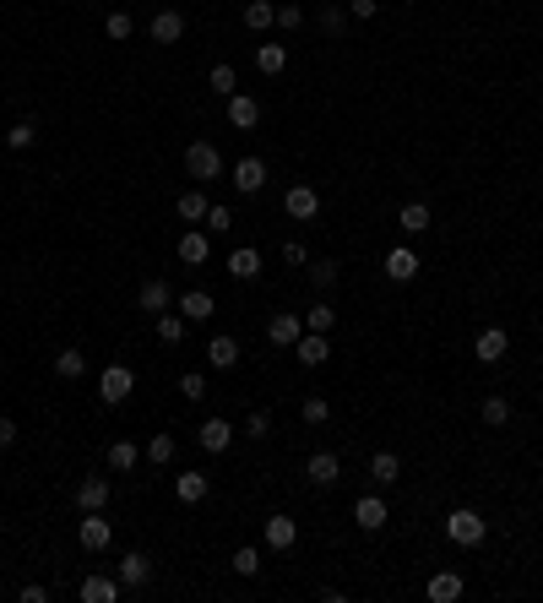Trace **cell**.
Here are the masks:
<instances>
[{
    "label": "cell",
    "instance_id": "cell-11",
    "mask_svg": "<svg viewBox=\"0 0 543 603\" xmlns=\"http://www.w3.org/2000/svg\"><path fill=\"white\" fill-rule=\"evenodd\" d=\"M174 305H180V315H185V321H213V315H218V299H213L207 289H185Z\"/></svg>",
    "mask_w": 543,
    "mask_h": 603
},
{
    "label": "cell",
    "instance_id": "cell-8",
    "mask_svg": "<svg viewBox=\"0 0 543 603\" xmlns=\"http://www.w3.org/2000/svg\"><path fill=\"white\" fill-rule=\"evenodd\" d=\"M207 495H213V479L196 473V467H185V473L174 479V500H180V506H201Z\"/></svg>",
    "mask_w": 543,
    "mask_h": 603
},
{
    "label": "cell",
    "instance_id": "cell-13",
    "mask_svg": "<svg viewBox=\"0 0 543 603\" xmlns=\"http://www.w3.org/2000/svg\"><path fill=\"white\" fill-rule=\"evenodd\" d=\"M136 305H142V315H163V310L174 305V289H169L163 278H147L142 294H136Z\"/></svg>",
    "mask_w": 543,
    "mask_h": 603
},
{
    "label": "cell",
    "instance_id": "cell-48",
    "mask_svg": "<svg viewBox=\"0 0 543 603\" xmlns=\"http://www.w3.org/2000/svg\"><path fill=\"white\" fill-rule=\"evenodd\" d=\"M278 28H283V33L305 28V12H299V6H278Z\"/></svg>",
    "mask_w": 543,
    "mask_h": 603
},
{
    "label": "cell",
    "instance_id": "cell-41",
    "mask_svg": "<svg viewBox=\"0 0 543 603\" xmlns=\"http://www.w3.org/2000/svg\"><path fill=\"white\" fill-rule=\"evenodd\" d=\"M207 82H213V93H223V98H234V93H239L234 65H213V77H207Z\"/></svg>",
    "mask_w": 543,
    "mask_h": 603
},
{
    "label": "cell",
    "instance_id": "cell-14",
    "mask_svg": "<svg viewBox=\"0 0 543 603\" xmlns=\"http://www.w3.org/2000/svg\"><path fill=\"white\" fill-rule=\"evenodd\" d=\"M207 255H213L207 229H185V234H180V261H185V266H207Z\"/></svg>",
    "mask_w": 543,
    "mask_h": 603
},
{
    "label": "cell",
    "instance_id": "cell-22",
    "mask_svg": "<svg viewBox=\"0 0 543 603\" xmlns=\"http://www.w3.org/2000/svg\"><path fill=\"white\" fill-rule=\"evenodd\" d=\"M370 479H375L380 490H391V484L402 479V456H397V451H375V456H370Z\"/></svg>",
    "mask_w": 543,
    "mask_h": 603
},
{
    "label": "cell",
    "instance_id": "cell-29",
    "mask_svg": "<svg viewBox=\"0 0 543 603\" xmlns=\"http://www.w3.org/2000/svg\"><path fill=\"white\" fill-rule=\"evenodd\" d=\"M424 598H430V603H456V598H462V576H456V571H440V576H430Z\"/></svg>",
    "mask_w": 543,
    "mask_h": 603
},
{
    "label": "cell",
    "instance_id": "cell-42",
    "mask_svg": "<svg viewBox=\"0 0 543 603\" xmlns=\"http://www.w3.org/2000/svg\"><path fill=\"white\" fill-rule=\"evenodd\" d=\"M337 278H343V266H337V261H310V283L315 289H331Z\"/></svg>",
    "mask_w": 543,
    "mask_h": 603
},
{
    "label": "cell",
    "instance_id": "cell-17",
    "mask_svg": "<svg viewBox=\"0 0 543 603\" xmlns=\"http://www.w3.org/2000/svg\"><path fill=\"white\" fill-rule=\"evenodd\" d=\"M386 516H391V511H386V500H380V495H359V500H354V522H359L364 532H380V527H386Z\"/></svg>",
    "mask_w": 543,
    "mask_h": 603
},
{
    "label": "cell",
    "instance_id": "cell-9",
    "mask_svg": "<svg viewBox=\"0 0 543 603\" xmlns=\"http://www.w3.org/2000/svg\"><path fill=\"white\" fill-rule=\"evenodd\" d=\"M120 592H125V587H120V576H98V571H93V576H82V587H77V598H82V603H120Z\"/></svg>",
    "mask_w": 543,
    "mask_h": 603
},
{
    "label": "cell",
    "instance_id": "cell-45",
    "mask_svg": "<svg viewBox=\"0 0 543 603\" xmlns=\"http://www.w3.org/2000/svg\"><path fill=\"white\" fill-rule=\"evenodd\" d=\"M180 391H185V402H201V397H207V375H180Z\"/></svg>",
    "mask_w": 543,
    "mask_h": 603
},
{
    "label": "cell",
    "instance_id": "cell-43",
    "mask_svg": "<svg viewBox=\"0 0 543 603\" xmlns=\"http://www.w3.org/2000/svg\"><path fill=\"white\" fill-rule=\"evenodd\" d=\"M104 33H109V38H114V44H125V38H130V33H136V17H130V12H114V17H109V22H104Z\"/></svg>",
    "mask_w": 543,
    "mask_h": 603
},
{
    "label": "cell",
    "instance_id": "cell-33",
    "mask_svg": "<svg viewBox=\"0 0 543 603\" xmlns=\"http://www.w3.org/2000/svg\"><path fill=\"white\" fill-rule=\"evenodd\" d=\"M136 462H142V446H136V440H114L109 446V467H114V473H130Z\"/></svg>",
    "mask_w": 543,
    "mask_h": 603
},
{
    "label": "cell",
    "instance_id": "cell-30",
    "mask_svg": "<svg viewBox=\"0 0 543 603\" xmlns=\"http://www.w3.org/2000/svg\"><path fill=\"white\" fill-rule=\"evenodd\" d=\"M54 375H60V381H82V375H88V354H82V348H60V354H54Z\"/></svg>",
    "mask_w": 543,
    "mask_h": 603
},
{
    "label": "cell",
    "instance_id": "cell-47",
    "mask_svg": "<svg viewBox=\"0 0 543 603\" xmlns=\"http://www.w3.org/2000/svg\"><path fill=\"white\" fill-rule=\"evenodd\" d=\"M245 435H255V440H261V435H272V414H266V408H255V414L245 419Z\"/></svg>",
    "mask_w": 543,
    "mask_h": 603
},
{
    "label": "cell",
    "instance_id": "cell-18",
    "mask_svg": "<svg viewBox=\"0 0 543 603\" xmlns=\"http://www.w3.org/2000/svg\"><path fill=\"white\" fill-rule=\"evenodd\" d=\"M196 440H201V451L223 456V451H229V440H234V424H229V419H207V424L196 430Z\"/></svg>",
    "mask_w": 543,
    "mask_h": 603
},
{
    "label": "cell",
    "instance_id": "cell-49",
    "mask_svg": "<svg viewBox=\"0 0 543 603\" xmlns=\"http://www.w3.org/2000/svg\"><path fill=\"white\" fill-rule=\"evenodd\" d=\"M375 12H380V0H348V17L354 22H370Z\"/></svg>",
    "mask_w": 543,
    "mask_h": 603
},
{
    "label": "cell",
    "instance_id": "cell-12",
    "mask_svg": "<svg viewBox=\"0 0 543 603\" xmlns=\"http://www.w3.org/2000/svg\"><path fill=\"white\" fill-rule=\"evenodd\" d=\"M229 180H234L239 196H255V190H266V163H261V158H239Z\"/></svg>",
    "mask_w": 543,
    "mask_h": 603
},
{
    "label": "cell",
    "instance_id": "cell-35",
    "mask_svg": "<svg viewBox=\"0 0 543 603\" xmlns=\"http://www.w3.org/2000/svg\"><path fill=\"white\" fill-rule=\"evenodd\" d=\"M185 326H190V321H185L180 310H163V315H158V343H185Z\"/></svg>",
    "mask_w": 543,
    "mask_h": 603
},
{
    "label": "cell",
    "instance_id": "cell-39",
    "mask_svg": "<svg viewBox=\"0 0 543 603\" xmlns=\"http://www.w3.org/2000/svg\"><path fill=\"white\" fill-rule=\"evenodd\" d=\"M321 33H326V38H343V33H348V12H343V6H326V12H321Z\"/></svg>",
    "mask_w": 543,
    "mask_h": 603
},
{
    "label": "cell",
    "instance_id": "cell-21",
    "mask_svg": "<svg viewBox=\"0 0 543 603\" xmlns=\"http://www.w3.org/2000/svg\"><path fill=\"white\" fill-rule=\"evenodd\" d=\"M229 278H239V283H250V278H261V250H250V245H239V250H229Z\"/></svg>",
    "mask_w": 543,
    "mask_h": 603
},
{
    "label": "cell",
    "instance_id": "cell-40",
    "mask_svg": "<svg viewBox=\"0 0 543 603\" xmlns=\"http://www.w3.org/2000/svg\"><path fill=\"white\" fill-rule=\"evenodd\" d=\"M337 326V310L331 305H310L305 310V331H331Z\"/></svg>",
    "mask_w": 543,
    "mask_h": 603
},
{
    "label": "cell",
    "instance_id": "cell-1",
    "mask_svg": "<svg viewBox=\"0 0 543 603\" xmlns=\"http://www.w3.org/2000/svg\"><path fill=\"white\" fill-rule=\"evenodd\" d=\"M446 539H451L456 549H479V544L489 539V522L472 511V506H456V511H446Z\"/></svg>",
    "mask_w": 543,
    "mask_h": 603
},
{
    "label": "cell",
    "instance_id": "cell-31",
    "mask_svg": "<svg viewBox=\"0 0 543 603\" xmlns=\"http://www.w3.org/2000/svg\"><path fill=\"white\" fill-rule=\"evenodd\" d=\"M207 207H213V201H207V196H201V190H185V196H180V207H174V213L185 218V229H196L201 218H207Z\"/></svg>",
    "mask_w": 543,
    "mask_h": 603
},
{
    "label": "cell",
    "instance_id": "cell-52",
    "mask_svg": "<svg viewBox=\"0 0 543 603\" xmlns=\"http://www.w3.org/2000/svg\"><path fill=\"white\" fill-rule=\"evenodd\" d=\"M6 446H17V424H12V419H0V451H6Z\"/></svg>",
    "mask_w": 543,
    "mask_h": 603
},
{
    "label": "cell",
    "instance_id": "cell-2",
    "mask_svg": "<svg viewBox=\"0 0 543 603\" xmlns=\"http://www.w3.org/2000/svg\"><path fill=\"white\" fill-rule=\"evenodd\" d=\"M185 174H190L196 185L223 180V153H218L213 142H190V147H185Z\"/></svg>",
    "mask_w": 543,
    "mask_h": 603
},
{
    "label": "cell",
    "instance_id": "cell-24",
    "mask_svg": "<svg viewBox=\"0 0 543 603\" xmlns=\"http://www.w3.org/2000/svg\"><path fill=\"white\" fill-rule=\"evenodd\" d=\"M229 120H234V130H255L261 125V104L250 93H234L229 98Z\"/></svg>",
    "mask_w": 543,
    "mask_h": 603
},
{
    "label": "cell",
    "instance_id": "cell-7",
    "mask_svg": "<svg viewBox=\"0 0 543 603\" xmlns=\"http://www.w3.org/2000/svg\"><path fill=\"white\" fill-rule=\"evenodd\" d=\"M130 391H136V375H130L125 364H109V370L98 375V397L109 402V408H120V402H125Z\"/></svg>",
    "mask_w": 543,
    "mask_h": 603
},
{
    "label": "cell",
    "instance_id": "cell-6",
    "mask_svg": "<svg viewBox=\"0 0 543 603\" xmlns=\"http://www.w3.org/2000/svg\"><path fill=\"white\" fill-rule=\"evenodd\" d=\"M511 354V338H505V326H484L479 338H472V359L479 364H500Z\"/></svg>",
    "mask_w": 543,
    "mask_h": 603
},
{
    "label": "cell",
    "instance_id": "cell-44",
    "mask_svg": "<svg viewBox=\"0 0 543 603\" xmlns=\"http://www.w3.org/2000/svg\"><path fill=\"white\" fill-rule=\"evenodd\" d=\"M255 571H261V549H255V544L234 549V576H255Z\"/></svg>",
    "mask_w": 543,
    "mask_h": 603
},
{
    "label": "cell",
    "instance_id": "cell-36",
    "mask_svg": "<svg viewBox=\"0 0 543 603\" xmlns=\"http://www.w3.org/2000/svg\"><path fill=\"white\" fill-rule=\"evenodd\" d=\"M299 419H305L310 430H321V424L331 419V402H326V397H305V402H299Z\"/></svg>",
    "mask_w": 543,
    "mask_h": 603
},
{
    "label": "cell",
    "instance_id": "cell-4",
    "mask_svg": "<svg viewBox=\"0 0 543 603\" xmlns=\"http://www.w3.org/2000/svg\"><path fill=\"white\" fill-rule=\"evenodd\" d=\"M77 544H82L88 555H104V549L114 544V527L104 522V511H82V527H77Z\"/></svg>",
    "mask_w": 543,
    "mask_h": 603
},
{
    "label": "cell",
    "instance_id": "cell-20",
    "mask_svg": "<svg viewBox=\"0 0 543 603\" xmlns=\"http://www.w3.org/2000/svg\"><path fill=\"white\" fill-rule=\"evenodd\" d=\"M266 544L278 549V555L294 549V544H299V522H294V516H272V522H266Z\"/></svg>",
    "mask_w": 543,
    "mask_h": 603
},
{
    "label": "cell",
    "instance_id": "cell-25",
    "mask_svg": "<svg viewBox=\"0 0 543 603\" xmlns=\"http://www.w3.org/2000/svg\"><path fill=\"white\" fill-rule=\"evenodd\" d=\"M397 223H402V234H430L435 213L424 207V201H402V213H397Z\"/></svg>",
    "mask_w": 543,
    "mask_h": 603
},
{
    "label": "cell",
    "instance_id": "cell-27",
    "mask_svg": "<svg viewBox=\"0 0 543 603\" xmlns=\"http://www.w3.org/2000/svg\"><path fill=\"white\" fill-rule=\"evenodd\" d=\"M255 71H261V77H283V71H288V49H283V44H261V49H255Z\"/></svg>",
    "mask_w": 543,
    "mask_h": 603
},
{
    "label": "cell",
    "instance_id": "cell-19",
    "mask_svg": "<svg viewBox=\"0 0 543 603\" xmlns=\"http://www.w3.org/2000/svg\"><path fill=\"white\" fill-rule=\"evenodd\" d=\"M294 359H299V364H310V370H315V364H326V359H331L326 331H305V338L294 343Z\"/></svg>",
    "mask_w": 543,
    "mask_h": 603
},
{
    "label": "cell",
    "instance_id": "cell-10",
    "mask_svg": "<svg viewBox=\"0 0 543 603\" xmlns=\"http://www.w3.org/2000/svg\"><path fill=\"white\" fill-rule=\"evenodd\" d=\"M305 473L321 484V490H331L337 479H343V456L337 451H310V462H305Z\"/></svg>",
    "mask_w": 543,
    "mask_h": 603
},
{
    "label": "cell",
    "instance_id": "cell-15",
    "mask_svg": "<svg viewBox=\"0 0 543 603\" xmlns=\"http://www.w3.org/2000/svg\"><path fill=\"white\" fill-rule=\"evenodd\" d=\"M114 576H120V587H125V592H130V587H147V576H153V560H147L142 549H130V555L120 560V571H114Z\"/></svg>",
    "mask_w": 543,
    "mask_h": 603
},
{
    "label": "cell",
    "instance_id": "cell-23",
    "mask_svg": "<svg viewBox=\"0 0 543 603\" xmlns=\"http://www.w3.org/2000/svg\"><path fill=\"white\" fill-rule=\"evenodd\" d=\"M147 33H153V44H180L185 38V12H158Z\"/></svg>",
    "mask_w": 543,
    "mask_h": 603
},
{
    "label": "cell",
    "instance_id": "cell-50",
    "mask_svg": "<svg viewBox=\"0 0 543 603\" xmlns=\"http://www.w3.org/2000/svg\"><path fill=\"white\" fill-rule=\"evenodd\" d=\"M283 261H288V266H310V250H305L299 239H288V245H283Z\"/></svg>",
    "mask_w": 543,
    "mask_h": 603
},
{
    "label": "cell",
    "instance_id": "cell-3",
    "mask_svg": "<svg viewBox=\"0 0 543 603\" xmlns=\"http://www.w3.org/2000/svg\"><path fill=\"white\" fill-rule=\"evenodd\" d=\"M419 266H424V261H419V250H414V245H391V250H386V261H380V272H386L391 283H414V278H419Z\"/></svg>",
    "mask_w": 543,
    "mask_h": 603
},
{
    "label": "cell",
    "instance_id": "cell-32",
    "mask_svg": "<svg viewBox=\"0 0 543 603\" xmlns=\"http://www.w3.org/2000/svg\"><path fill=\"white\" fill-rule=\"evenodd\" d=\"M272 22H278V6H272V0H250V6H245V28L250 33H266Z\"/></svg>",
    "mask_w": 543,
    "mask_h": 603
},
{
    "label": "cell",
    "instance_id": "cell-37",
    "mask_svg": "<svg viewBox=\"0 0 543 603\" xmlns=\"http://www.w3.org/2000/svg\"><path fill=\"white\" fill-rule=\"evenodd\" d=\"M33 142H38V125H33V120H17V125L6 130V147H12V153H22V147H33Z\"/></svg>",
    "mask_w": 543,
    "mask_h": 603
},
{
    "label": "cell",
    "instance_id": "cell-5",
    "mask_svg": "<svg viewBox=\"0 0 543 603\" xmlns=\"http://www.w3.org/2000/svg\"><path fill=\"white\" fill-rule=\"evenodd\" d=\"M283 213L299 218V223H315V218H321V190H315V185H288Z\"/></svg>",
    "mask_w": 543,
    "mask_h": 603
},
{
    "label": "cell",
    "instance_id": "cell-51",
    "mask_svg": "<svg viewBox=\"0 0 543 603\" xmlns=\"http://www.w3.org/2000/svg\"><path fill=\"white\" fill-rule=\"evenodd\" d=\"M17 598H22V603H49V587H38V582H28V587H22Z\"/></svg>",
    "mask_w": 543,
    "mask_h": 603
},
{
    "label": "cell",
    "instance_id": "cell-28",
    "mask_svg": "<svg viewBox=\"0 0 543 603\" xmlns=\"http://www.w3.org/2000/svg\"><path fill=\"white\" fill-rule=\"evenodd\" d=\"M77 506H82V511H104V506H109V479H98V473L82 479V484H77Z\"/></svg>",
    "mask_w": 543,
    "mask_h": 603
},
{
    "label": "cell",
    "instance_id": "cell-16",
    "mask_svg": "<svg viewBox=\"0 0 543 603\" xmlns=\"http://www.w3.org/2000/svg\"><path fill=\"white\" fill-rule=\"evenodd\" d=\"M266 338H272V343H278V348H294V343L305 338V321L283 310V315H272V321H266Z\"/></svg>",
    "mask_w": 543,
    "mask_h": 603
},
{
    "label": "cell",
    "instance_id": "cell-46",
    "mask_svg": "<svg viewBox=\"0 0 543 603\" xmlns=\"http://www.w3.org/2000/svg\"><path fill=\"white\" fill-rule=\"evenodd\" d=\"M201 223H207V234H229L234 213H229V207H207V218H201Z\"/></svg>",
    "mask_w": 543,
    "mask_h": 603
},
{
    "label": "cell",
    "instance_id": "cell-38",
    "mask_svg": "<svg viewBox=\"0 0 543 603\" xmlns=\"http://www.w3.org/2000/svg\"><path fill=\"white\" fill-rule=\"evenodd\" d=\"M479 414H484V424H489V430H500V424H511V402H505V397H484V408H479Z\"/></svg>",
    "mask_w": 543,
    "mask_h": 603
},
{
    "label": "cell",
    "instance_id": "cell-26",
    "mask_svg": "<svg viewBox=\"0 0 543 603\" xmlns=\"http://www.w3.org/2000/svg\"><path fill=\"white\" fill-rule=\"evenodd\" d=\"M207 364H213V370H234V364H239V343L229 338V331H218V338L207 343Z\"/></svg>",
    "mask_w": 543,
    "mask_h": 603
},
{
    "label": "cell",
    "instance_id": "cell-34",
    "mask_svg": "<svg viewBox=\"0 0 543 603\" xmlns=\"http://www.w3.org/2000/svg\"><path fill=\"white\" fill-rule=\"evenodd\" d=\"M174 456H180V440H174V435H153V440H147V462H153V467H169Z\"/></svg>",
    "mask_w": 543,
    "mask_h": 603
}]
</instances>
